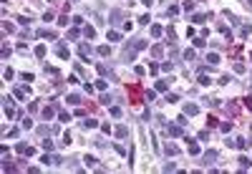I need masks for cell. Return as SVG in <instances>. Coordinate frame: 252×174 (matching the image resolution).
I'll use <instances>...</instances> for the list:
<instances>
[{
    "label": "cell",
    "instance_id": "6da1fadb",
    "mask_svg": "<svg viewBox=\"0 0 252 174\" xmlns=\"http://www.w3.org/2000/svg\"><path fill=\"white\" fill-rule=\"evenodd\" d=\"M129 91H131V96H134L131 103H139V99H141V86H134V88H129Z\"/></svg>",
    "mask_w": 252,
    "mask_h": 174
},
{
    "label": "cell",
    "instance_id": "7a4b0ae2",
    "mask_svg": "<svg viewBox=\"0 0 252 174\" xmlns=\"http://www.w3.org/2000/svg\"><path fill=\"white\" fill-rule=\"evenodd\" d=\"M78 53H81V58H88V53H91V46H88V43H81V46H78Z\"/></svg>",
    "mask_w": 252,
    "mask_h": 174
},
{
    "label": "cell",
    "instance_id": "3957f363",
    "mask_svg": "<svg viewBox=\"0 0 252 174\" xmlns=\"http://www.w3.org/2000/svg\"><path fill=\"white\" fill-rule=\"evenodd\" d=\"M197 111H199V109L194 106V103H187V106H184V114H187V116H194Z\"/></svg>",
    "mask_w": 252,
    "mask_h": 174
},
{
    "label": "cell",
    "instance_id": "277c9868",
    "mask_svg": "<svg viewBox=\"0 0 252 174\" xmlns=\"http://www.w3.org/2000/svg\"><path fill=\"white\" fill-rule=\"evenodd\" d=\"M15 149L20 151V154H28V151H30V147H28L25 141H18V144H15Z\"/></svg>",
    "mask_w": 252,
    "mask_h": 174
},
{
    "label": "cell",
    "instance_id": "5b68a950",
    "mask_svg": "<svg viewBox=\"0 0 252 174\" xmlns=\"http://www.w3.org/2000/svg\"><path fill=\"white\" fill-rule=\"evenodd\" d=\"M43 116H46V119H53V116H55V103L48 106V109H43Z\"/></svg>",
    "mask_w": 252,
    "mask_h": 174
},
{
    "label": "cell",
    "instance_id": "8992f818",
    "mask_svg": "<svg viewBox=\"0 0 252 174\" xmlns=\"http://www.w3.org/2000/svg\"><path fill=\"white\" fill-rule=\"evenodd\" d=\"M214 159H217V154H214V151H204V164H207V166L212 164Z\"/></svg>",
    "mask_w": 252,
    "mask_h": 174
},
{
    "label": "cell",
    "instance_id": "52a82bcc",
    "mask_svg": "<svg viewBox=\"0 0 252 174\" xmlns=\"http://www.w3.org/2000/svg\"><path fill=\"white\" fill-rule=\"evenodd\" d=\"M207 63L209 66H217V63H219V55H217V53H209L207 55Z\"/></svg>",
    "mask_w": 252,
    "mask_h": 174
},
{
    "label": "cell",
    "instance_id": "ba28073f",
    "mask_svg": "<svg viewBox=\"0 0 252 174\" xmlns=\"http://www.w3.org/2000/svg\"><path fill=\"white\" fill-rule=\"evenodd\" d=\"M189 154H192V157H197V154H199V147L192 141V139H189Z\"/></svg>",
    "mask_w": 252,
    "mask_h": 174
},
{
    "label": "cell",
    "instance_id": "9c48e42d",
    "mask_svg": "<svg viewBox=\"0 0 252 174\" xmlns=\"http://www.w3.org/2000/svg\"><path fill=\"white\" fill-rule=\"evenodd\" d=\"M162 53H164V46H154L151 48V55H154V58H159Z\"/></svg>",
    "mask_w": 252,
    "mask_h": 174
},
{
    "label": "cell",
    "instance_id": "30bf717a",
    "mask_svg": "<svg viewBox=\"0 0 252 174\" xmlns=\"http://www.w3.org/2000/svg\"><path fill=\"white\" fill-rule=\"evenodd\" d=\"M83 126H86V129H96V126H99V121H96V119H86V121H83Z\"/></svg>",
    "mask_w": 252,
    "mask_h": 174
},
{
    "label": "cell",
    "instance_id": "8fae6325",
    "mask_svg": "<svg viewBox=\"0 0 252 174\" xmlns=\"http://www.w3.org/2000/svg\"><path fill=\"white\" fill-rule=\"evenodd\" d=\"M38 36H40V38H51V40H53V38H55V33H53V30H38Z\"/></svg>",
    "mask_w": 252,
    "mask_h": 174
},
{
    "label": "cell",
    "instance_id": "7c38bea8",
    "mask_svg": "<svg viewBox=\"0 0 252 174\" xmlns=\"http://www.w3.org/2000/svg\"><path fill=\"white\" fill-rule=\"evenodd\" d=\"M181 134V126L177 124V126H169V136H179Z\"/></svg>",
    "mask_w": 252,
    "mask_h": 174
},
{
    "label": "cell",
    "instance_id": "4fadbf2b",
    "mask_svg": "<svg viewBox=\"0 0 252 174\" xmlns=\"http://www.w3.org/2000/svg\"><path fill=\"white\" fill-rule=\"evenodd\" d=\"M235 147H237V149H247V147H250V141H244V139H237Z\"/></svg>",
    "mask_w": 252,
    "mask_h": 174
},
{
    "label": "cell",
    "instance_id": "5bb4252c",
    "mask_svg": "<svg viewBox=\"0 0 252 174\" xmlns=\"http://www.w3.org/2000/svg\"><path fill=\"white\" fill-rule=\"evenodd\" d=\"M184 58L189 61V63H192V61H194V58H197V53H194V51H192V48H189V51H184Z\"/></svg>",
    "mask_w": 252,
    "mask_h": 174
},
{
    "label": "cell",
    "instance_id": "9a60e30c",
    "mask_svg": "<svg viewBox=\"0 0 252 174\" xmlns=\"http://www.w3.org/2000/svg\"><path fill=\"white\" fill-rule=\"evenodd\" d=\"M58 55H61V58H68L71 53H68V48H66V46H58Z\"/></svg>",
    "mask_w": 252,
    "mask_h": 174
},
{
    "label": "cell",
    "instance_id": "2e32d148",
    "mask_svg": "<svg viewBox=\"0 0 252 174\" xmlns=\"http://www.w3.org/2000/svg\"><path fill=\"white\" fill-rule=\"evenodd\" d=\"M43 149H46V151H53V149H55V144L51 141V139H46V141H43Z\"/></svg>",
    "mask_w": 252,
    "mask_h": 174
},
{
    "label": "cell",
    "instance_id": "e0dca14e",
    "mask_svg": "<svg viewBox=\"0 0 252 174\" xmlns=\"http://www.w3.org/2000/svg\"><path fill=\"white\" fill-rule=\"evenodd\" d=\"M250 164H252V162H250L247 157H240V166H242V169H250Z\"/></svg>",
    "mask_w": 252,
    "mask_h": 174
},
{
    "label": "cell",
    "instance_id": "ac0fdd59",
    "mask_svg": "<svg viewBox=\"0 0 252 174\" xmlns=\"http://www.w3.org/2000/svg\"><path fill=\"white\" fill-rule=\"evenodd\" d=\"M151 36H154V38L162 36V25H151Z\"/></svg>",
    "mask_w": 252,
    "mask_h": 174
},
{
    "label": "cell",
    "instance_id": "d6986e66",
    "mask_svg": "<svg viewBox=\"0 0 252 174\" xmlns=\"http://www.w3.org/2000/svg\"><path fill=\"white\" fill-rule=\"evenodd\" d=\"M106 86H109V83L103 81V78H99V81H96V88H99V91H106Z\"/></svg>",
    "mask_w": 252,
    "mask_h": 174
},
{
    "label": "cell",
    "instance_id": "ffe728a7",
    "mask_svg": "<svg viewBox=\"0 0 252 174\" xmlns=\"http://www.w3.org/2000/svg\"><path fill=\"white\" fill-rule=\"evenodd\" d=\"M166 154H172V157H174V154H179V149L174 147V144H166Z\"/></svg>",
    "mask_w": 252,
    "mask_h": 174
},
{
    "label": "cell",
    "instance_id": "44dd1931",
    "mask_svg": "<svg viewBox=\"0 0 252 174\" xmlns=\"http://www.w3.org/2000/svg\"><path fill=\"white\" fill-rule=\"evenodd\" d=\"M68 103H73V106H78V103H81V96H76V93H73V96H68Z\"/></svg>",
    "mask_w": 252,
    "mask_h": 174
},
{
    "label": "cell",
    "instance_id": "7402d4cb",
    "mask_svg": "<svg viewBox=\"0 0 252 174\" xmlns=\"http://www.w3.org/2000/svg\"><path fill=\"white\" fill-rule=\"evenodd\" d=\"M199 83H202V86H209V83H212V78H209V76H204V73H202V76H199Z\"/></svg>",
    "mask_w": 252,
    "mask_h": 174
},
{
    "label": "cell",
    "instance_id": "603a6c76",
    "mask_svg": "<svg viewBox=\"0 0 252 174\" xmlns=\"http://www.w3.org/2000/svg\"><path fill=\"white\" fill-rule=\"evenodd\" d=\"M126 134H129V129H126V126H118V129H116V136H121V139H124Z\"/></svg>",
    "mask_w": 252,
    "mask_h": 174
},
{
    "label": "cell",
    "instance_id": "cb8c5ba5",
    "mask_svg": "<svg viewBox=\"0 0 252 174\" xmlns=\"http://www.w3.org/2000/svg\"><path fill=\"white\" fill-rule=\"evenodd\" d=\"M111 53V46H101L99 48V55H109Z\"/></svg>",
    "mask_w": 252,
    "mask_h": 174
},
{
    "label": "cell",
    "instance_id": "d4e9b609",
    "mask_svg": "<svg viewBox=\"0 0 252 174\" xmlns=\"http://www.w3.org/2000/svg\"><path fill=\"white\" fill-rule=\"evenodd\" d=\"M58 119H61L63 124H68V121H71V116H68V114H66V111H61V114H58Z\"/></svg>",
    "mask_w": 252,
    "mask_h": 174
},
{
    "label": "cell",
    "instance_id": "484cf974",
    "mask_svg": "<svg viewBox=\"0 0 252 174\" xmlns=\"http://www.w3.org/2000/svg\"><path fill=\"white\" fill-rule=\"evenodd\" d=\"M166 101H169V103H177L179 96H177V93H166Z\"/></svg>",
    "mask_w": 252,
    "mask_h": 174
},
{
    "label": "cell",
    "instance_id": "4316f807",
    "mask_svg": "<svg viewBox=\"0 0 252 174\" xmlns=\"http://www.w3.org/2000/svg\"><path fill=\"white\" fill-rule=\"evenodd\" d=\"M36 55H38V58H43V55H46V46H38L36 48Z\"/></svg>",
    "mask_w": 252,
    "mask_h": 174
},
{
    "label": "cell",
    "instance_id": "83f0119b",
    "mask_svg": "<svg viewBox=\"0 0 252 174\" xmlns=\"http://www.w3.org/2000/svg\"><path fill=\"white\" fill-rule=\"evenodd\" d=\"M83 36H86V38H93L96 30H93V28H86V30H83Z\"/></svg>",
    "mask_w": 252,
    "mask_h": 174
},
{
    "label": "cell",
    "instance_id": "f1b7e54d",
    "mask_svg": "<svg viewBox=\"0 0 252 174\" xmlns=\"http://www.w3.org/2000/svg\"><path fill=\"white\" fill-rule=\"evenodd\" d=\"M156 91H166V81H156Z\"/></svg>",
    "mask_w": 252,
    "mask_h": 174
},
{
    "label": "cell",
    "instance_id": "f546056e",
    "mask_svg": "<svg viewBox=\"0 0 252 174\" xmlns=\"http://www.w3.org/2000/svg\"><path fill=\"white\" fill-rule=\"evenodd\" d=\"M83 162H86V166H96V159H93V157H86Z\"/></svg>",
    "mask_w": 252,
    "mask_h": 174
},
{
    "label": "cell",
    "instance_id": "4dcf8cb0",
    "mask_svg": "<svg viewBox=\"0 0 252 174\" xmlns=\"http://www.w3.org/2000/svg\"><path fill=\"white\" fill-rule=\"evenodd\" d=\"M78 38V30H68V40H76Z\"/></svg>",
    "mask_w": 252,
    "mask_h": 174
},
{
    "label": "cell",
    "instance_id": "1f68e13d",
    "mask_svg": "<svg viewBox=\"0 0 252 174\" xmlns=\"http://www.w3.org/2000/svg\"><path fill=\"white\" fill-rule=\"evenodd\" d=\"M5 116H10V119L15 116V111H13V106H5Z\"/></svg>",
    "mask_w": 252,
    "mask_h": 174
},
{
    "label": "cell",
    "instance_id": "d6a6232c",
    "mask_svg": "<svg viewBox=\"0 0 252 174\" xmlns=\"http://www.w3.org/2000/svg\"><path fill=\"white\" fill-rule=\"evenodd\" d=\"M111 116H121V109H118V106H111Z\"/></svg>",
    "mask_w": 252,
    "mask_h": 174
},
{
    "label": "cell",
    "instance_id": "836d02e7",
    "mask_svg": "<svg viewBox=\"0 0 252 174\" xmlns=\"http://www.w3.org/2000/svg\"><path fill=\"white\" fill-rule=\"evenodd\" d=\"M118 38H121V36H118V33H116V30H114V33H111V30H109V40H118Z\"/></svg>",
    "mask_w": 252,
    "mask_h": 174
},
{
    "label": "cell",
    "instance_id": "e575fe53",
    "mask_svg": "<svg viewBox=\"0 0 252 174\" xmlns=\"http://www.w3.org/2000/svg\"><path fill=\"white\" fill-rule=\"evenodd\" d=\"M235 71L237 73H244V63H235Z\"/></svg>",
    "mask_w": 252,
    "mask_h": 174
},
{
    "label": "cell",
    "instance_id": "d590c367",
    "mask_svg": "<svg viewBox=\"0 0 252 174\" xmlns=\"http://www.w3.org/2000/svg\"><path fill=\"white\" fill-rule=\"evenodd\" d=\"M244 106H247V109H252V99H244Z\"/></svg>",
    "mask_w": 252,
    "mask_h": 174
},
{
    "label": "cell",
    "instance_id": "8d00e7d4",
    "mask_svg": "<svg viewBox=\"0 0 252 174\" xmlns=\"http://www.w3.org/2000/svg\"><path fill=\"white\" fill-rule=\"evenodd\" d=\"M244 3H247V5H250V8H252V0H244Z\"/></svg>",
    "mask_w": 252,
    "mask_h": 174
},
{
    "label": "cell",
    "instance_id": "74e56055",
    "mask_svg": "<svg viewBox=\"0 0 252 174\" xmlns=\"http://www.w3.org/2000/svg\"><path fill=\"white\" fill-rule=\"evenodd\" d=\"M48 3H53V0H48Z\"/></svg>",
    "mask_w": 252,
    "mask_h": 174
},
{
    "label": "cell",
    "instance_id": "f35d334b",
    "mask_svg": "<svg viewBox=\"0 0 252 174\" xmlns=\"http://www.w3.org/2000/svg\"><path fill=\"white\" fill-rule=\"evenodd\" d=\"M71 3H76V0H71Z\"/></svg>",
    "mask_w": 252,
    "mask_h": 174
}]
</instances>
